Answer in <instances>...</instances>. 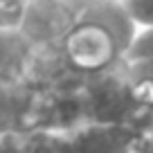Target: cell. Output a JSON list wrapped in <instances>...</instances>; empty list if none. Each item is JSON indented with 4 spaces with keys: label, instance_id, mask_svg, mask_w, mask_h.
<instances>
[{
    "label": "cell",
    "instance_id": "1",
    "mask_svg": "<svg viewBox=\"0 0 153 153\" xmlns=\"http://www.w3.org/2000/svg\"><path fill=\"white\" fill-rule=\"evenodd\" d=\"M137 25L120 0H90L81 18L59 45L63 63L74 74L88 76L124 61Z\"/></svg>",
    "mask_w": 153,
    "mask_h": 153
},
{
    "label": "cell",
    "instance_id": "2",
    "mask_svg": "<svg viewBox=\"0 0 153 153\" xmlns=\"http://www.w3.org/2000/svg\"><path fill=\"white\" fill-rule=\"evenodd\" d=\"M81 106L86 122L131 124L142 128L144 115L135 104L124 61L104 72L81 76Z\"/></svg>",
    "mask_w": 153,
    "mask_h": 153
},
{
    "label": "cell",
    "instance_id": "3",
    "mask_svg": "<svg viewBox=\"0 0 153 153\" xmlns=\"http://www.w3.org/2000/svg\"><path fill=\"white\" fill-rule=\"evenodd\" d=\"M88 2L90 0H25L18 29L32 43L34 52L59 50Z\"/></svg>",
    "mask_w": 153,
    "mask_h": 153
},
{
    "label": "cell",
    "instance_id": "4",
    "mask_svg": "<svg viewBox=\"0 0 153 153\" xmlns=\"http://www.w3.org/2000/svg\"><path fill=\"white\" fill-rule=\"evenodd\" d=\"M144 131L131 124L83 122L68 131L70 153H137Z\"/></svg>",
    "mask_w": 153,
    "mask_h": 153
},
{
    "label": "cell",
    "instance_id": "5",
    "mask_svg": "<svg viewBox=\"0 0 153 153\" xmlns=\"http://www.w3.org/2000/svg\"><path fill=\"white\" fill-rule=\"evenodd\" d=\"M34 65V48L18 27H0V92L27 83Z\"/></svg>",
    "mask_w": 153,
    "mask_h": 153
},
{
    "label": "cell",
    "instance_id": "6",
    "mask_svg": "<svg viewBox=\"0 0 153 153\" xmlns=\"http://www.w3.org/2000/svg\"><path fill=\"white\" fill-rule=\"evenodd\" d=\"M16 153H70L68 131L56 128H32L20 137Z\"/></svg>",
    "mask_w": 153,
    "mask_h": 153
},
{
    "label": "cell",
    "instance_id": "7",
    "mask_svg": "<svg viewBox=\"0 0 153 153\" xmlns=\"http://www.w3.org/2000/svg\"><path fill=\"white\" fill-rule=\"evenodd\" d=\"M124 65L135 74L153 79V27H140L124 54Z\"/></svg>",
    "mask_w": 153,
    "mask_h": 153
},
{
    "label": "cell",
    "instance_id": "8",
    "mask_svg": "<svg viewBox=\"0 0 153 153\" xmlns=\"http://www.w3.org/2000/svg\"><path fill=\"white\" fill-rule=\"evenodd\" d=\"M128 18L140 27H153V0H120Z\"/></svg>",
    "mask_w": 153,
    "mask_h": 153
},
{
    "label": "cell",
    "instance_id": "9",
    "mask_svg": "<svg viewBox=\"0 0 153 153\" xmlns=\"http://www.w3.org/2000/svg\"><path fill=\"white\" fill-rule=\"evenodd\" d=\"M137 153H153V128L144 131L142 140H140V146H137Z\"/></svg>",
    "mask_w": 153,
    "mask_h": 153
},
{
    "label": "cell",
    "instance_id": "10",
    "mask_svg": "<svg viewBox=\"0 0 153 153\" xmlns=\"http://www.w3.org/2000/svg\"><path fill=\"white\" fill-rule=\"evenodd\" d=\"M149 128H153V113H149L144 117V131H149Z\"/></svg>",
    "mask_w": 153,
    "mask_h": 153
}]
</instances>
